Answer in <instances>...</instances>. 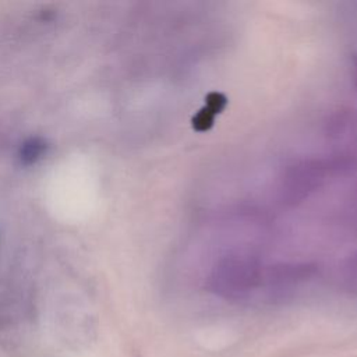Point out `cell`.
Masks as SVG:
<instances>
[{
  "mask_svg": "<svg viewBox=\"0 0 357 357\" xmlns=\"http://www.w3.org/2000/svg\"><path fill=\"white\" fill-rule=\"evenodd\" d=\"M258 275L259 265L254 257L233 254L219 261L213 271L212 282L220 293L238 294L252 287Z\"/></svg>",
  "mask_w": 357,
  "mask_h": 357,
  "instance_id": "cell-1",
  "label": "cell"
},
{
  "mask_svg": "<svg viewBox=\"0 0 357 357\" xmlns=\"http://www.w3.org/2000/svg\"><path fill=\"white\" fill-rule=\"evenodd\" d=\"M213 121H215V114L206 109L205 106L202 109H199L191 119V124H192V128L195 131H199V132H204V131H208L212 128L213 126Z\"/></svg>",
  "mask_w": 357,
  "mask_h": 357,
  "instance_id": "cell-3",
  "label": "cell"
},
{
  "mask_svg": "<svg viewBox=\"0 0 357 357\" xmlns=\"http://www.w3.org/2000/svg\"><path fill=\"white\" fill-rule=\"evenodd\" d=\"M346 262H347L346 271L349 272V276H353V278H356L354 280H357V255L349 258Z\"/></svg>",
  "mask_w": 357,
  "mask_h": 357,
  "instance_id": "cell-5",
  "label": "cell"
},
{
  "mask_svg": "<svg viewBox=\"0 0 357 357\" xmlns=\"http://www.w3.org/2000/svg\"><path fill=\"white\" fill-rule=\"evenodd\" d=\"M227 105V99L220 92H209L205 98V107L209 109L215 116L220 113Z\"/></svg>",
  "mask_w": 357,
  "mask_h": 357,
  "instance_id": "cell-4",
  "label": "cell"
},
{
  "mask_svg": "<svg viewBox=\"0 0 357 357\" xmlns=\"http://www.w3.org/2000/svg\"><path fill=\"white\" fill-rule=\"evenodd\" d=\"M322 178V169L311 162L297 165L287 172L284 192L289 199H300Z\"/></svg>",
  "mask_w": 357,
  "mask_h": 357,
  "instance_id": "cell-2",
  "label": "cell"
}]
</instances>
